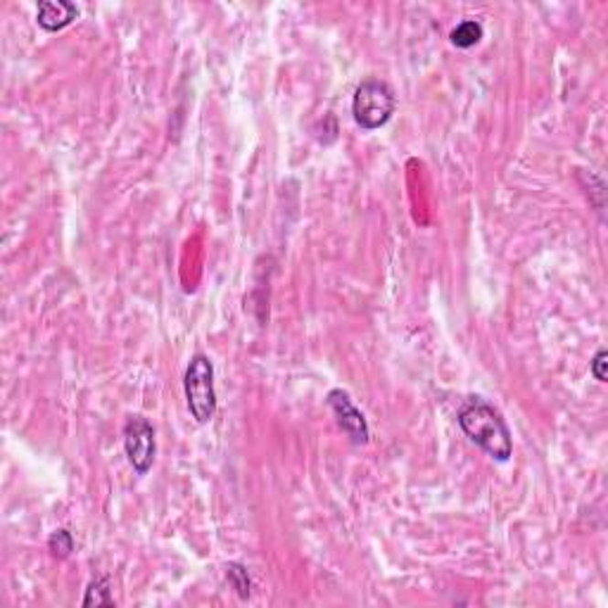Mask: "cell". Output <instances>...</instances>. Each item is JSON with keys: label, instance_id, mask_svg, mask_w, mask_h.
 Listing matches in <instances>:
<instances>
[{"label": "cell", "instance_id": "obj_1", "mask_svg": "<svg viewBox=\"0 0 608 608\" xmlns=\"http://www.w3.org/2000/svg\"><path fill=\"white\" fill-rule=\"evenodd\" d=\"M461 431L466 432L471 443L478 444L485 454H490L496 461H508L514 452V440L511 431L504 423L502 413L496 411L492 404H487L483 397H471L464 407L459 409Z\"/></svg>", "mask_w": 608, "mask_h": 608}, {"label": "cell", "instance_id": "obj_2", "mask_svg": "<svg viewBox=\"0 0 608 608\" xmlns=\"http://www.w3.org/2000/svg\"><path fill=\"white\" fill-rule=\"evenodd\" d=\"M184 388L190 416L200 425L209 423L217 413V392H214V367L205 355H196L188 361Z\"/></svg>", "mask_w": 608, "mask_h": 608}, {"label": "cell", "instance_id": "obj_3", "mask_svg": "<svg viewBox=\"0 0 608 608\" xmlns=\"http://www.w3.org/2000/svg\"><path fill=\"white\" fill-rule=\"evenodd\" d=\"M395 93L385 81L379 79H368L355 91L352 98V114L355 122L367 131H376L385 126L395 114Z\"/></svg>", "mask_w": 608, "mask_h": 608}, {"label": "cell", "instance_id": "obj_4", "mask_svg": "<svg viewBox=\"0 0 608 608\" xmlns=\"http://www.w3.org/2000/svg\"><path fill=\"white\" fill-rule=\"evenodd\" d=\"M124 449L129 456V464L138 475L153 468L155 454H157V443H155V428L148 419L143 416H131L124 425Z\"/></svg>", "mask_w": 608, "mask_h": 608}, {"label": "cell", "instance_id": "obj_5", "mask_svg": "<svg viewBox=\"0 0 608 608\" xmlns=\"http://www.w3.org/2000/svg\"><path fill=\"white\" fill-rule=\"evenodd\" d=\"M328 407L336 413L337 423L352 437V443L357 444H367L368 443V425L364 413L355 407V402L349 400V395L345 390H331L328 392Z\"/></svg>", "mask_w": 608, "mask_h": 608}, {"label": "cell", "instance_id": "obj_6", "mask_svg": "<svg viewBox=\"0 0 608 608\" xmlns=\"http://www.w3.org/2000/svg\"><path fill=\"white\" fill-rule=\"evenodd\" d=\"M79 17V7L69 0H43L36 12V22L46 31H59Z\"/></svg>", "mask_w": 608, "mask_h": 608}, {"label": "cell", "instance_id": "obj_7", "mask_svg": "<svg viewBox=\"0 0 608 608\" xmlns=\"http://www.w3.org/2000/svg\"><path fill=\"white\" fill-rule=\"evenodd\" d=\"M452 43H454L456 48H473L475 43H480V38H483V24L475 22V19H466V22H461L459 27H456L454 31H452Z\"/></svg>", "mask_w": 608, "mask_h": 608}, {"label": "cell", "instance_id": "obj_8", "mask_svg": "<svg viewBox=\"0 0 608 608\" xmlns=\"http://www.w3.org/2000/svg\"><path fill=\"white\" fill-rule=\"evenodd\" d=\"M83 606H114V597L112 592H110V580L95 578L89 585V590H86Z\"/></svg>", "mask_w": 608, "mask_h": 608}, {"label": "cell", "instance_id": "obj_9", "mask_svg": "<svg viewBox=\"0 0 608 608\" xmlns=\"http://www.w3.org/2000/svg\"><path fill=\"white\" fill-rule=\"evenodd\" d=\"M48 549H50V554L55 556V559H69L71 551H74V538H71V532L65 530V528H59V530H55L53 535H50V539H48Z\"/></svg>", "mask_w": 608, "mask_h": 608}, {"label": "cell", "instance_id": "obj_10", "mask_svg": "<svg viewBox=\"0 0 608 608\" xmlns=\"http://www.w3.org/2000/svg\"><path fill=\"white\" fill-rule=\"evenodd\" d=\"M226 575H229V582L233 585V590L238 592V597L248 599L250 597V575L248 571L240 566V563H229L226 566Z\"/></svg>", "mask_w": 608, "mask_h": 608}, {"label": "cell", "instance_id": "obj_11", "mask_svg": "<svg viewBox=\"0 0 608 608\" xmlns=\"http://www.w3.org/2000/svg\"><path fill=\"white\" fill-rule=\"evenodd\" d=\"M608 352L606 349H599L594 359H592V376L599 380V383H606V364H608Z\"/></svg>", "mask_w": 608, "mask_h": 608}]
</instances>
